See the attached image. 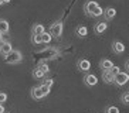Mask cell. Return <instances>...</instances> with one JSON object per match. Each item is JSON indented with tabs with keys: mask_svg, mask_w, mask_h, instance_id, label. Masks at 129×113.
Wrapping results in <instances>:
<instances>
[{
	"mask_svg": "<svg viewBox=\"0 0 129 113\" xmlns=\"http://www.w3.org/2000/svg\"><path fill=\"white\" fill-rule=\"evenodd\" d=\"M84 10H85V13H87L88 16H91V17H101V16L104 14L102 7H101L96 2H94V0L87 2L85 6H84Z\"/></svg>",
	"mask_w": 129,
	"mask_h": 113,
	"instance_id": "6da1fadb",
	"label": "cell"
},
{
	"mask_svg": "<svg viewBox=\"0 0 129 113\" xmlns=\"http://www.w3.org/2000/svg\"><path fill=\"white\" fill-rule=\"evenodd\" d=\"M3 60L6 64L14 65V64H20L23 61V55H21V52H20L19 49H13L12 52H9L7 55L3 56Z\"/></svg>",
	"mask_w": 129,
	"mask_h": 113,
	"instance_id": "7a4b0ae2",
	"label": "cell"
},
{
	"mask_svg": "<svg viewBox=\"0 0 129 113\" xmlns=\"http://www.w3.org/2000/svg\"><path fill=\"white\" fill-rule=\"evenodd\" d=\"M62 30H64V24H62V21L58 20V21L51 24V27H50V34L55 38H60L62 35Z\"/></svg>",
	"mask_w": 129,
	"mask_h": 113,
	"instance_id": "3957f363",
	"label": "cell"
},
{
	"mask_svg": "<svg viewBox=\"0 0 129 113\" xmlns=\"http://www.w3.org/2000/svg\"><path fill=\"white\" fill-rule=\"evenodd\" d=\"M129 82V74L128 72H119V74H116L115 75V85H118V86H123L125 83Z\"/></svg>",
	"mask_w": 129,
	"mask_h": 113,
	"instance_id": "277c9868",
	"label": "cell"
},
{
	"mask_svg": "<svg viewBox=\"0 0 129 113\" xmlns=\"http://www.w3.org/2000/svg\"><path fill=\"white\" fill-rule=\"evenodd\" d=\"M38 54L43 55V61H46V60H53V58H55L58 55V51L55 48H46V49H43V51H40Z\"/></svg>",
	"mask_w": 129,
	"mask_h": 113,
	"instance_id": "5b68a950",
	"label": "cell"
},
{
	"mask_svg": "<svg viewBox=\"0 0 129 113\" xmlns=\"http://www.w3.org/2000/svg\"><path fill=\"white\" fill-rule=\"evenodd\" d=\"M84 83H85L87 86H95V85L98 83V78H96V75H94V74H87V75L84 76Z\"/></svg>",
	"mask_w": 129,
	"mask_h": 113,
	"instance_id": "8992f818",
	"label": "cell"
},
{
	"mask_svg": "<svg viewBox=\"0 0 129 113\" xmlns=\"http://www.w3.org/2000/svg\"><path fill=\"white\" fill-rule=\"evenodd\" d=\"M77 67H78V69L82 72H88L89 69H91V62L88 60H85V58H82V60H80L78 62H77Z\"/></svg>",
	"mask_w": 129,
	"mask_h": 113,
	"instance_id": "52a82bcc",
	"label": "cell"
},
{
	"mask_svg": "<svg viewBox=\"0 0 129 113\" xmlns=\"http://www.w3.org/2000/svg\"><path fill=\"white\" fill-rule=\"evenodd\" d=\"M46 96L44 95V92H43V89L40 86H34L33 89H31V98L36 99V100H40V99H43Z\"/></svg>",
	"mask_w": 129,
	"mask_h": 113,
	"instance_id": "ba28073f",
	"label": "cell"
},
{
	"mask_svg": "<svg viewBox=\"0 0 129 113\" xmlns=\"http://www.w3.org/2000/svg\"><path fill=\"white\" fill-rule=\"evenodd\" d=\"M13 51V47H12V44H10V42L9 41H3L2 42V45H0V54H2V55H7L9 52H12Z\"/></svg>",
	"mask_w": 129,
	"mask_h": 113,
	"instance_id": "9c48e42d",
	"label": "cell"
},
{
	"mask_svg": "<svg viewBox=\"0 0 129 113\" xmlns=\"http://www.w3.org/2000/svg\"><path fill=\"white\" fill-rule=\"evenodd\" d=\"M112 49H114L115 54L125 52V44L121 42V41H114V42H112Z\"/></svg>",
	"mask_w": 129,
	"mask_h": 113,
	"instance_id": "30bf717a",
	"label": "cell"
},
{
	"mask_svg": "<svg viewBox=\"0 0 129 113\" xmlns=\"http://www.w3.org/2000/svg\"><path fill=\"white\" fill-rule=\"evenodd\" d=\"M106 28H108V24H106L105 21H99V23L95 24L94 31H95V34H104L106 31Z\"/></svg>",
	"mask_w": 129,
	"mask_h": 113,
	"instance_id": "8fae6325",
	"label": "cell"
},
{
	"mask_svg": "<svg viewBox=\"0 0 129 113\" xmlns=\"http://www.w3.org/2000/svg\"><path fill=\"white\" fill-rule=\"evenodd\" d=\"M104 17H105V20H112L116 16V10H115L114 7H108V9H105L104 10Z\"/></svg>",
	"mask_w": 129,
	"mask_h": 113,
	"instance_id": "7c38bea8",
	"label": "cell"
},
{
	"mask_svg": "<svg viewBox=\"0 0 129 113\" xmlns=\"http://www.w3.org/2000/svg\"><path fill=\"white\" fill-rule=\"evenodd\" d=\"M102 81L105 83H114L115 82V76L112 75L109 71H102Z\"/></svg>",
	"mask_w": 129,
	"mask_h": 113,
	"instance_id": "4fadbf2b",
	"label": "cell"
},
{
	"mask_svg": "<svg viewBox=\"0 0 129 113\" xmlns=\"http://www.w3.org/2000/svg\"><path fill=\"white\" fill-rule=\"evenodd\" d=\"M99 67H101L102 71H109L111 68L114 67V62H112L111 60H102L101 62H99Z\"/></svg>",
	"mask_w": 129,
	"mask_h": 113,
	"instance_id": "5bb4252c",
	"label": "cell"
},
{
	"mask_svg": "<svg viewBox=\"0 0 129 113\" xmlns=\"http://www.w3.org/2000/svg\"><path fill=\"white\" fill-rule=\"evenodd\" d=\"M75 33H77L78 37L84 38V37H87V35H88V28L85 26H78V27H77V30H75Z\"/></svg>",
	"mask_w": 129,
	"mask_h": 113,
	"instance_id": "9a60e30c",
	"label": "cell"
},
{
	"mask_svg": "<svg viewBox=\"0 0 129 113\" xmlns=\"http://www.w3.org/2000/svg\"><path fill=\"white\" fill-rule=\"evenodd\" d=\"M46 76V72L43 71L41 68H34V71H33V78L34 79H43Z\"/></svg>",
	"mask_w": 129,
	"mask_h": 113,
	"instance_id": "2e32d148",
	"label": "cell"
},
{
	"mask_svg": "<svg viewBox=\"0 0 129 113\" xmlns=\"http://www.w3.org/2000/svg\"><path fill=\"white\" fill-rule=\"evenodd\" d=\"M44 31H46V28H44V26H43V24H40V23L34 24V26H33V28H31V34H43Z\"/></svg>",
	"mask_w": 129,
	"mask_h": 113,
	"instance_id": "e0dca14e",
	"label": "cell"
},
{
	"mask_svg": "<svg viewBox=\"0 0 129 113\" xmlns=\"http://www.w3.org/2000/svg\"><path fill=\"white\" fill-rule=\"evenodd\" d=\"M9 30H10V26L6 20H0V33L2 34H7Z\"/></svg>",
	"mask_w": 129,
	"mask_h": 113,
	"instance_id": "ac0fdd59",
	"label": "cell"
},
{
	"mask_svg": "<svg viewBox=\"0 0 129 113\" xmlns=\"http://www.w3.org/2000/svg\"><path fill=\"white\" fill-rule=\"evenodd\" d=\"M31 42L34 45H41L43 44L41 34H33V35H31Z\"/></svg>",
	"mask_w": 129,
	"mask_h": 113,
	"instance_id": "d6986e66",
	"label": "cell"
},
{
	"mask_svg": "<svg viewBox=\"0 0 129 113\" xmlns=\"http://www.w3.org/2000/svg\"><path fill=\"white\" fill-rule=\"evenodd\" d=\"M41 38H43V44H50V42H51V40H53V35L50 34V31H48V33H46V31H44V33L41 34Z\"/></svg>",
	"mask_w": 129,
	"mask_h": 113,
	"instance_id": "ffe728a7",
	"label": "cell"
},
{
	"mask_svg": "<svg viewBox=\"0 0 129 113\" xmlns=\"http://www.w3.org/2000/svg\"><path fill=\"white\" fill-rule=\"evenodd\" d=\"M38 68H41V69H43L44 72H46V74H48V72H50V67L47 65L46 61H41V62L38 64Z\"/></svg>",
	"mask_w": 129,
	"mask_h": 113,
	"instance_id": "44dd1931",
	"label": "cell"
},
{
	"mask_svg": "<svg viewBox=\"0 0 129 113\" xmlns=\"http://www.w3.org/2000/svg\"><path fill=\"white\" fill-rule=\"evenodd\" d=\"M121 100H122V103H123V105H129V92H125V93H122Z\"/></svg>",
	"mask_w": 129,
	"mask_h": 113,
	"instance_id": "7402d4cb",
	"label": "cell"
},
{
	"mask_svg": "<svg viewBox=\"0 0 129 113\" xmlns=\"http://www.w3.org/2000/svg\"><path fill=\"white\" fill-rule=\"evenodd\" d=\"M105 113H119V109H118L116 106H108V107H106L105 109Z\"/></svg>",
	"mask_w": 129,
	"mask_h": 113,
	"instance_id": "603a6c76",
	"label": "cell"
},
{
	"mask_svg": "<svg viewBox=\"0 0 129 113\" xmlns=\"http://www.w3.org/2000/svg\"><path fill=\"white\" fill-rule=\"evenodd\" d=\"M109 72H111V74H112V75H116V74H119V72H121V68H119V67H115V65H114V67H112V68H111V69H109Z\"/></svg>",
	"mask_w": 129,
	"mask_h": 113,
	"instance_id": "cb8c5ba5",
	"label": "cell"
},
{
	"mask_svg": "<svg viewBox=\"0 0 129 113\" xmlns=\"http://www.w3.org/2000/svg\"><path fill=\"white\" fill-rule=\"evenodd\" d=\"M40 88L43 89V92H44V95H46V96L50 93V86H47V85H44V83H41V85H40Z\"/></svg>",
	"mask_w": 129,
	"mask_h": 113,
	"instance_id": "d4e9b609",
	"label": "cell"
},
{
	"mask_svg": "<svg viewBox=\"0 0 129 113\" xmlns=\"http://www.w3.org/2000/svg\"><path fill=\"white\" fill-rule=\"evenodd\" d=\"M7 100V93L6 92H0V103H4Z\"/></svg>",
	"mask_w": 129,
	"mask_h": 113,
	"instance_id": "484cf974",
	"label": "cell"
},
{
	"mask_svg": "<svg viewBox=\"0 0 129 113\" xmlns=\"http://www.w3.org/2000/svg\"><path fill=\"white\" fill-rule=\"evenodd\" d=\"M43 83H44V85H47V86L51 88V86H53V83H54V81H53L51 78H48V79H46V81H44Z\"/></svg>",
	"mask_w": 129,
	"mask_h": 113,
	"instance_id": "4316f807",
	"label": "cell"
},
{
	"mask_svg": "<svg viewBox=\"0 0 129 113\" xmlns=\"http://www.w3.org/2000/svg\"><path fill=\"white\" fill-rule=\"evenodd\" d=\"M0 113H4V106H3V103H0Z\"/></svg>",
	"mask_w": 129,
	"mask_h": 113,
	"instance_id": "83f0119b",
	"label": "cell"
},
{
	"mask_svg": "<svg viewBox=\"0 0 129 113\" xmlns=\"http://www.w3.org/2000/svg\"><path fill=\"white\" fill-rule=\"evenodd\" d=\"M125 68H126V69L129 71V61H126V65H125Z\"/></svg>",
	"mask_w": 129,
	"mask_h": 113,
	"instance_id": "f1b7e54d",
	"label": "cell"
},
{
	"mask_svg": "<svg viewBox=\"0 0 129 113\" xmlns=\"http://www.w3.org/2000/svg\"><path fill=\"white\" fill-rule=\"evenodd\" d=\"M10 2H12V0H3V3H4V4H7V3H10Z\"/></svg>",
	"mask_w": 129,
	"mask_h": 113,
	"instance_id": "f546056e",
	"label": "cell"
},
{
	"mask_svg": "<svg viewBox=\"0 0 129 113\" xmlns=\"http://www.w3.org/2000/svg\"><path fill=\"white\" fill-rule=\"evenodd\" d=\"M2 4H4V3H3V0H0V6H2Z\"/></svg>",
	"mask_w": 129,
	"mask_h": 113,
	"instance_id": "4dcf8cb0",
	"label": "cell"
}]
</instances>
